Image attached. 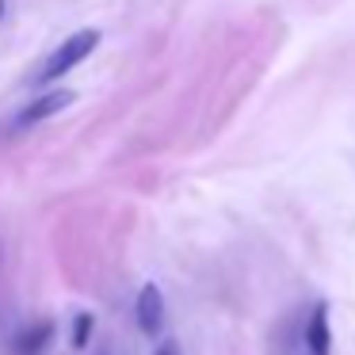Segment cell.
Masks as SVG:
<instances>
[{
    "label": "cell",
    "mask_w": 355,
    "mask_h": 355,
    "mask_svg": "<svg viewBox=\"0 0 355 355\" xmlns=\"http://www.w3.org/2000/svg\"><path fill=\"white\" fill-rule=\"evenodd\" d=\"M96 42H100V35H96V31H77V35H69V39H65L62 46H58L54 54L46 58V65L39 69V85H50V80L65 77L73 65H80L88 54H92Z\"/></svg>",
    "instance_id": "obj_1"
},
{
    "label": "cell",
    "mask_w": 355,
    "mask_h": 355,
    "mask_svg": "<svg viewBox=\"0 0 355 355\" xmlns=\"http://www.w3.org/2000/svg\"><path fill=\"white\" fill-rule=\"evenodd\" d=\"M134 317H138V329L146 332V336H161V329H164V298H161V291H157V283L141 286L138 302H134Z\"/></svg>",
    "instance_id": "obj_2"
},
{
    "label": "cell",
    "mask_w": 355,
    "mask_h": 355,
    "mask_svg": "<svg viewBox=\"0 0 355 355\" xmlns=\"http://www.w3.org/2000/svg\"><path fill=\"white\" fill-rule=\"evenodd\" d=\"M302 347L306 355H332V329H329V306L317 302L306 317V332H302Z\"/></svg>",
    "instance_id": "obj_3"
},
{
    "label": "cell",
    "mask_w": 355,
    "mask_h": 355,
    "mask_svg": "<svg viewBox=\"0 0 355 355\" xmlns=\"http://www.w3.org/2000/svg\"><path fill=\"white\" fill-rule=\"evenodd\" d=\"M69 103H73V92H69V88H62V92H46V96H39L35 103H27V107L19 111L16 126H35V123H42V119L65 111Z\"/></svg>",
    "instance_id": "obj_4"
},
{
    "label": "cell",
    "mask_w": 355,
    "mask_h": 355,
    "mask_svg": "<svg viewBox=\"0 0 355 355\" xmlns=\"http://www.w3.org/2000/svg\"><path fill=\"white\" fill-rule=\"evenodd\" d=\"M50 336H54V321L39 317V321H31L27 329L16 332V340H12V352H16V355H42V347L50 344Z\"/></svg>",
    "instance_id": "obj_5"
},
{
    "label": "cell",
    "mask_w": 355,
    "mask_h": 355,
    "mask_svg": "<svg viewBox=\"0 0 355 355\" xmlns=\"http://www.w3.org/2000/svg\"><path fill=\"white\" fill-rule=\"evenodd\" d=\"M88 332H92V313H77V324H73V347H85Z\"/></svg>",
    "instance_id": "obj_6"
},
{
    "label": "cell",
    "mask_w": 355,
    "mask_h": 355,
    "mask_svg": "<svg viewBox=\"0 0 355 355\" xmlns=\"http://www.w3.org/2000/svg\"><path fill=\"white\" fill-rule=\"evenodd\" d=\"M153 355H184V352H180L176 340H164V344H157V352H153Z\"/></svg>",
    "instance_id": "obj_7"
}]
</instances>
